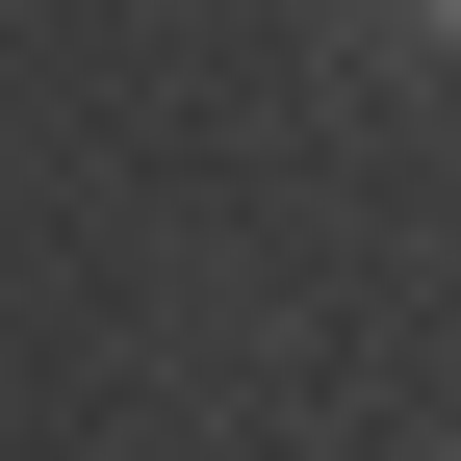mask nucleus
Listing matches in <instances>:
<instances>
[{
	"instance_id": "f257e3e1",
	"label": "nucleus",
	"mask_w": 461,
	"mask_h": 461,
	"mask_svg": "<svg viewBox=\"0 0 461 461\" xmlns=\"http://www.w3.org/2000/svg\"><path fill=\"white\" fill-rule=\"evenodd\" d=\"M436 26H461V0H436Z\"/></svg>"
}]
</instances>
